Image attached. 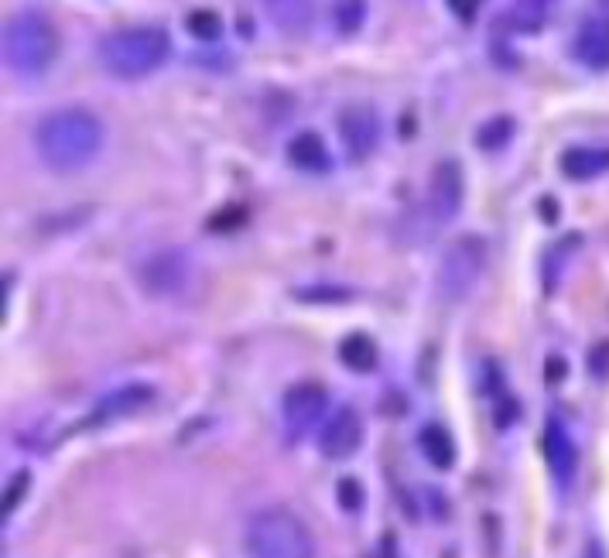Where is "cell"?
<instances>
[{"label":"cell","mask_w":609,"mask_h":558,"mask_svg":"<svg viewBox=\"0 0 609 558\" xmlns=\"http://www.w3.org/2000/svg\"><path fill=\"white\" fill-rule=\"evenodd\" d=\"M35 145L41 161L59 175L83 172L103 151V121L86 107H65L49 113L38 131Z\"/></svg>","instance_id":"1"},{"label":"cell","mask_w":609,"mask_h":558,"mask_svg":"<svg viewBox=\"0 0 609 558\" xmlns=\"http://www.w3.org/2000/svg\"><path fill=\"white\" fill-rule=\"evenodd\" d=\"M172 52V41L165 28H124L103 38L100 45V62L110 76L116 79H145L154 69L165 65Z\"/></svg>","instance_id":"2"},{"label":"cell","mask_w":609,"mask_h":558,"mask_svg":"<svg viewBox=\"0 0 609 558\" xmlns=\"http://www.w3.org/2000/svg\"><path fill=\"white\" fill-rule=\"evenodd\" d=\"M247 558H315L312 531L295 510L268 507L253 514L244 534Z\"/></svg>","instance_id":"3"},{"label":"cell","mask_w":609,"mask_h":558,"mask_svg":"<svg viewBox=\"0 0 609 558\" xmlns=\"http://www.w3.org/2000/svg\"><path fill=\"white\" fill-rule=\"evenodd\" d=\"M59 55V32L45 14L21 11L4 25V62L17 76L49 73Z\"/></svg>","instance_id":"4"},{"label":"cell","mask_w":609,"mask_h":558,"mask_svg":"<svg viewBox=\"0 0 609 558\" xmlns=\"http://www.w3.org/2000/svg\"><path fill=\"white\" fill-rule=\"evenodd\" d=\"M462 165L459 161H438L428 193L421 199V206L414 209L418 216V240H432L438 230L459 216L462 209Z\"/></svg>","instance_id":"5"},{"label":"cell","mask_w":609,"mask_h":558,"mask_svg":"<svg viewBox=\"0 0 609 558\" xmlns=\"http://www.w3.org/2000/svg\"><path fill=\"white\" fill-rule=\"evenodd\" d=\"M483 268H486V240L473 237V234L456 237L438 261V274H435L438 298L462 301L476 288V282L483 277Z\"/></svg>","instance_id":"6"},{"label":"cell","mask_w":609,"mask_h":558,"mask_svg":"<svg viewBox=\"0 0 609 558\" xmlns=\"http://www.w3.org/2000/svg\"><path fill=\"white\" fill-rule=\"evenodd\" d=\"M325 408H330V394L322 384H295L281 398V425H285L288 442H301L304 435H312L315 425L325 422Z\"/></svg>","instance_id":"7"},{"label":"cell","mask_w":609,"mask_h":558,"mask_svg":"<svg viewBox=\"0 0 609 558\" xmlns=\"http://www.w3.org/2000/svg\"><path fill=\"white\" fill-rule=\"evenodd\" d=\"M192 277V261L182 247H161L137 264V282L148 295H178Z\"/></svg>","instance_id":"8"},{"label":"cell","mask_w":609,"mask_h":558,"mask_svg":"<svg viewBox=\"0 0 609 558\" xmlns=\"http://www.w3.org/2000/svg\"><path fill=\"white\" fill-rule=\"evenodd\" d=\"M339 137H343V148L353 161H366L381 145V117H377V107L370 103H346L339 110Z\"/></svg>","instance_id":"9"},{"label":"cell","mask_w":609,"mask_h":558,"mask_svg":"<svg viewBox=\"0 0 609 558\" xmlns=\"http://www.w3.org/2000/svg\"><path fill=\"white\" fill-rule=\"evenodd\" d=\"M363 446V418L357 408L343 405L336 414H330L322 422V432H319V452L325 459H349L357 456V449Z\"/></svg>","instance_id":"10"},{"label":"cell","mask_w":609,"mask_h":558,"mask_svg":"<svg viewBox=\"0 0 609 558\" xmlns=\"http://www.w3.org/2000/svg\"><path fill=\"white\" fill-rule=\"evenodd\" d=\"M154 401V387L151 384H124L110 390L107 398L92 408L89 414V425H107V422H116V418H127L140 408H148Z\"/></svg>","instance_id":"11"},{"label":"cell","mask_w":609,"mask_h":558,"mask_svg":"<svg viewBox=\"0 0 609 558\" xmlns=\"http://www.w3.org/2000/svg\"><path fill=\"white\" fill-rule=\"evenodd\" d=\"M545 459L548 467L555 473V480L569 483L575 467H579V452H575V442L569 435V429L558 422V418H551L548 429H545Z\"/></svg>","instance_id":"12"},{"label":"cell","mask_w":609,"mask_h":558,"mask_svg":"<svg viewBox=\"0 0 609 558\" xmlns=\"http://www.w3.org/2000/svg\"><path fill=\"white\" fill-rule=\"evenodd\" d=\"M575 59L589 69H609V17H593L579 28Z\"/></svg>","instance_id":"13"},{"label":"cell","mask_w":609,"mask_h":558,"mask_svg":"<svg viewBox=\"0 0 609 558\" xmlns=\"http://www.w3.org/2000/svg\"><path fill=\"white\" fill-rule=\"evenodd\" d=\"M288 161L298 172H312V175H325L333 169V154H330V148H325V141L315 131H301V134L291 137Z\"/></svg>","instance_id":"14"},{"label":"cell","mask_w":609,"mask_h":558,"mask_svg":"<svg viewBox=\"0 0 609 558\" xmlns=\"http://www.w3.org/2000/svg\"><path fill=\"white\" fill-rule=\"evenodd\" d=\"M561 172L572 182H585V178H596L602 172H609V148H589V145H575L566 148L558 158Z\"/></svg>","instance_id":"15"},{"label":"cell","mask_w":609,"mask_h":558,"mask_svg":"<svg viewBox=\"0 0 609 558\" xmlns=\"http://www.w3.org/2000/svg\"><path fill=\"white\" fill-rule=\"evenodd\" d=\"M418 446H421V456H425L435 470H452L456 462V442L449 435V429L445 425H425L418 432Z\"/></svg>","instance_id":"16"},{"label":"cell","mask_w":609,"mask_h":558,"mask_svg":"<svg viewBox=\"0 0 609 558\" xmlns=\"http://www.w3.org/2000/svg\"><path fill=\"white\" fill-rule=\"evenodd\" d=\"M264 8L281 32H304L312 21L309 0H264Z\"/></svg>","instance_id":"17"},{"label":"cell","mask_w":609,"mask_h":558,"mask_svg":"<svg viewBox=\"0 0 609 558\" xmlns=\"http://www.w3.org/2000/svg\"><path fill=\"white\" fill-rule=\"evenodd\" d=\"M339 360L349 370H357V374H370V370L377 367V346L370 343V336L353 333V336H346L339 343Z\"/></svg>","instance_id":"18"},{"label":"cell","mask_w":609,"mask_h":558,"mask_svg":"<svg viewBox=\"0 0 609 558\" xmlns=\"http://www.w3.org/2000/svg\"><path fill=\"white\" fill-rule=\"evenodd\" d=\"M366 21V0H333V25L339 35H357Z\"/></svg>","instance_id":"19"},{"label":"cell","mask_w":609,"mask_h":558,"mask_svg":"<svg viewBox=\"0 0 609 558\" xmlns=\"http://www.w3.org/2000/svg\"><path fill=\"white\" fill-rule=\"evenodd\" d=\"M510 134H513V121L500 113V117L486 121V124L476 131V145H480L483 151H497V148H504V145L510 141Z\"/></svg>","instance_id":"20"},{"label":"cell","mask_w":609,"mask_h":558,"mask_svg":"<svg viewBox=\"0 0 609 558\" xmlns=\"http://www.w3.org/2000/svg\"><path fill=\"white\" fill-rule=\"evenodd\" d=\"M185 25H189V32H192L196 38H202V41H216V38L223 35V17H220L216 11H206V8H202V11H192Z\"/></svg>","instance_id":"21"},{"label":"cell","mask_w":609,"mask_h":558,"mask_svg":"<svg viewBox=\"0 0 609 558\" xmlns=\"http://www.w3.org/2000/svg\"><path fill=\"white\" fill-rule=\"evenodd\" d=\"M360 504H363V486H360L353 476H343V480H339V507L360 510Z\"/></svg>","instance_id":"22"},{"label":"cell","mask_w":609,"mask_h":558,"mask_svg":"<svg viewBox=\"0 0 609 558\" xmlns=\"http://www.w3.org/2000/svg\"><path fill=\"white\" fill-rule=\"evenodd\" d=\"M518 14L524 17V25L527 28H537V25H542V14H545V8L551 4V0H518Z\"/></svg>","instance_id":"23"},{"label":"cell","mask_w":609,"mask_h":558,"mask_svg":"<svg viewBox=\"0 0 609 558\" xmlns=\"http://www.w3.org/2000/svg\"><path fill=\"white\" fill-rule=\"evenodd\" d=\"M480 4H483V0H449V8H452L462 21H473Z\"/></svg>","instance_id":"24"},{"label":"cell","mask_w":609,"mask_h":558,"mask_svg":"<svg viewBox=\"0 0 609 558\" xmlns=\"http://www.w3.org/2000/svg\"><path fill=\"white\" fill-rule=\"evenodd\" d=\"M548 363H551V367H548V377H551V381H558V377H566V360H558V357H551Z\"/></svg>","instance_id":"25"}]
</instances>
